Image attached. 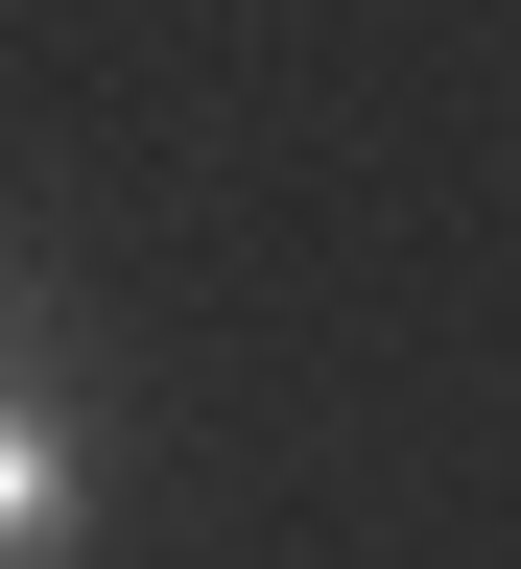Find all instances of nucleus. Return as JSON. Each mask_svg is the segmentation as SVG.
<instances>
[{
	"label": "nucleus",
	"instance_id": "f257e3e1",
	"mask_svg": "<svg viewBox=\"0 0 521 569\" xmlns=\"http://www.w3.org/2000/svg\"><path fill=\"white\" fill-rule=\"evenodd\" d=\"M71 522H96V451H71V403H48V380H0V569H48Z\"/></svg>",
	"mask_w": 521,
	"mask_h": 569
}]
</instances>
